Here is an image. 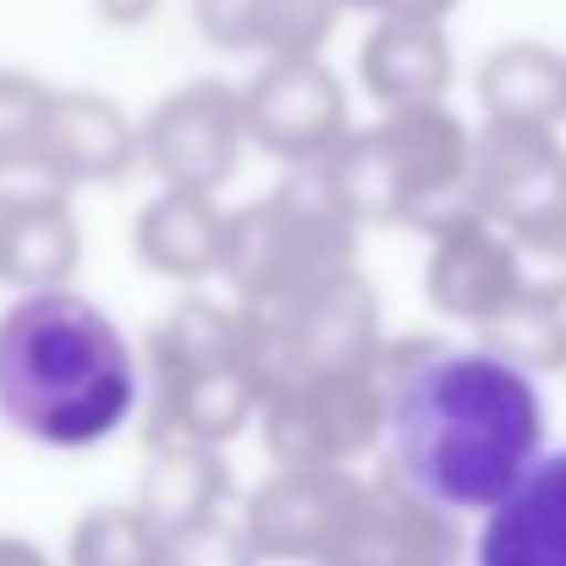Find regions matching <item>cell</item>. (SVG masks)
Returning <instances> with one entry per match:
<instances>
[{"label": "cell", "instance_id": "cell-1", "mask_svg": "<svg viewBox=\"0 0 566 566\" xmlns=\"http://www.w3.org/2000/svg\"><path fill=\"white\" fill-rule=\"evenodd\" d=\"M385 473L440 512H490L545 457V396L495 347L385 342Z\"/></svg>", "mask_w": 566, "mask_h": 566}, {"label": "cell", "instance_id": "cell-2", "mask_svg": "<svg viewBox=\"0 0 566 566\" xmlns=\"http://www.w3.org/2000/svg\"><path fill=\"white\" fill-rule=\"evenodd\" d=\"M138 412V358L77 286L0 308V423L44 451H94Z\"/></svg>", "mask_w": 566, "mask_h": 566}, {"label": "cell", "instance_id": "cell-3", "mask_svg": "<svg viewBox=\"0 0 566 566\" xmlns=\"http://www.w3.org/2000/svg\"><path fill=\"white\" fill-rule=\"evenodd\" d=\"M314 171L358 231L412 226L434 237L473 214V133L451 105L385 111L375 127H353Z\"/></svg>", "mask_w": 566, "mask_h": 566}, {"label": "cell", "instance_id": "cell-4", "mask_svg": "<svg viewBox=\"0 0 566 566\" xmlns=\"http://www.w3.org/2000/svg\"><path fill=\"white\" fill-rule=\"evenodd\" d=\"M138 401L149 418V446H231L259 412V385L242 358L237 308L214 297H182L144 342Z\"/></svg>", "mask_w": 566, "mask_h": 566}, {"label": "cell", "instance_id": "cell-5", "mask_svg": "<svg viewBox=\"0 0 566 566\" xmlns=\"http://www.w3.org/2000/svg\"><path fill=\"white\" fill-rule=\"evenodd\" d=\"M353 264H358V226L331 198L314 166L286 171V182H275L242 209H226L220 281L231 286L237 308L281 303Z\"/></svg>", "mask_w": 566, "mask_h": 566}, {"label": "cell", "instance_id": "cell-6", "mask_svg": "<svg viewBox=\"0 0 566 566\" xmlns=\"http://www.w3.org/2000/svg\"><path fill=\"white\" fill-rule=\"evenodd\" d=\"M237 331H242V358L259 385V401L303 379L369 369L385 347L379 297L358 264L281 303L237 308Z\"/></svg>", "mask_w": 566, "mask_h": 566}, {"label": "cell", "instance_id": "cell-7", "mask_svg": "<svg viewBox=\"0 0 566 566\" xmlns=\"http://www.w3.org/2000/svg\"><path fill=\"white\" fill-rule=\"evenodd\" d=\"M253 423L275 468H353L379 446L385 390L375 364L319 375L264 396Z\"/></svg>", "mask_w": 566, "mask_h": 566}, {"label": "cell", "instance_id": "cell-8", "mask_svg": "<svg viewBox=\"0 0 566 566\" xmlns=\"http://www.w3.org/2000/svg\"><path fill=\"white\" fill-rule=\"evenodd\" d=\"M237 99H242L248 144L264 149L270 160H281L286 171L331 160L336 144L353 133L347 88H342V77L319 55L264 61L253 72V83L237 88Z\"/></svg>", "mask_w": 566, "mask_h": 566}, {"label": "cell", "instance_id": "cell-9", "mask_svg": "<svg viewBox=\"0 0 566 566\" xmlns=\"http://www.w3.org/2000/svg\"><path fill=\"white\" fill-rule=\"evenodd\" d=\"M242 99L220 77H198L171 88L138 122V160L160 177V188L220 192L242 166Z\"/></svg>", "mask_w": 566, "mask_h": 566}, {"label": "cell", "instance_id": "cell-10", "mask_svg": "<svg viewBox=\"0 0 566 566\" xmlns=\"http://www.w3.org/2000/svg\"><path fill=\"white\" fill-rule=\"evenodd\" d=\"M358 495L364 479L353 468H275L248 490L237 534L259 566H319L342 539Z\"/></svg>", "mask_w": 566, "mask_h": 566}, {"label": "cell", "instance_id": "cell-11", "mask_svg": "<svg viewBox=\"0 0 566 566\" xmlns=\"http://www.w3.org/2000/svg\"><path fill=\"white\" fill-rule=\"evenodd\" d=\"M83 264V231L72 214V188L33 155L0 160V281L17 292L72 286Z\"/></svg>", "mask_w": 566, "mask_h": 566}, {"label": "cell", "instance_id": "cell-12", "mask_svg": "<svg viewBox=\"0 0 566 566\" xmlns=\"http://www.w3.org/2000/svg\"><path fill=\"white\" fill-rule=\"evenodd\" d=\"M473 214L501 231L566 226V144L539 127L473 133Z\"/></svg>", "mask_w": 566, "mask_h": 566}, {"label": "cell", "instance_id": "cell-13", "mask_svg": "<svg viewBox=\"0 0 566 566\" xmlns=\"http://www.w3.org/2000/svg\"><path fill=\"white\" fill-rule=\"evenodd\" d=\"M462 528L451 512L396 484L390 473L364 479V495L319 566H457Z\"/></svg>", "mask_w": 566, "mask_h": 566}, {"label": "cell", "instance_id": "cell-14", "mask_svg": "<svg viewBox=\"0 0 566 566\" xmlns=\"http://www.w3.org/2000/svg\"><path fill=\"white\" fill-rule=\"evenodd\" d=\"M33 155L72 192L94 182H122L138 166V122L94 88H50Z\"/></svg>", "mask_w": 566, "mask_h": 566}, {"label": "cell", "instance_id": "cell-15", "mask_svg": "<svg viewBox=\"0 0 566 566\" xmlns=\"http://www.w3.org/2000/svg\"><path fill=\"white\" fill-rule=\"evenodd\" d=\"M423 297L434 314L490 331L512 314V259H506V231L462 214L446 231L429 237V264H423Z\"/></svg>", "mask_w": 566, "mask_h": 566}, {"label": "cell", "instance_id": "cell-16", "mask_svg": "<svg viewBox=\"0 0 566 566\" xmlns=\"http://www.w3.org/2000/svg\"><path fill=\"white\" fill-rule=\"evenodd\" d=\"M144 523L171 545L182 534H198L226 517L231 506V462L220 446L198 440H155L138 473V501Z\"/></svg>", "mask_w": 566, "mask_h": 566}, {"label": "cell", "instance_id": "cell-17", "mask_svg": "<svg viewBox=\"0 0 566 566\" xmlns=\"http://www.w3.org/2000/svg\"><path fill=\"white\" fill-rule=\"evenodd\" d=\"M473 566H566V451L539 457L484 512Z\"/></svg>", "mask_w": 566, "mask_h": 566}, {"label": "cell", "instance_id": "cell-18", "mask_svg": "<svg viewBox=\"0 0 566 566\" xmlns=\"http://www.w3.org/2000/svg\"><path fill=\"white\" fill-rule=\"evenodd\" d=\"M358 77L385 111H412V105H446L457 83V55L446 39V22H418V17H375L358 50Z\"/></svg>", "mask_w": 566, "mask_h": 566}, {"label": "cell", "instance_id": "cell-19", "mask_svg": "<svg viewBox=\"0 0 566 566\" xmlns=\"http://www.w3.org/2000/svg\"><path fill=\"white\" fill-rule=\"evenodd\" d=\"M342 22V0H192V28L214 50H253L264 61L319 55Z\"/></svg>", "mask_w": 566, "mask_h": 566}, {"label": "cell", "instance_id": "cell-20", "mask_svg": "<svg viewBox=\"0 0 566 566\" xmlns=\"http://www.w3.org/2000/svg\"><path fill=\"white\" fill-rule=\"evenodd\" d=\"M133 248L144 259V270L198 286L209 275H220V248H226V209L214 203V192H182L160 188L133 226Z\"/></svg>", "mask_w": 566, "mask_h": 566}, {"label": "cell", "instance_id": "cell-21", "mask_svg": "<svg viewBox=\"0 0 566 566\" xmlns=\"http://www.w3.org/2000/svg\"><path fill=\"white\" fill-rule=\"evenodd\" d=\"M473 88H479L490 127L556 133L566 122V55H556L539 39H512V44L490 50Z\"/></svg>", "mask_w": 566, "mask_h": 566}, {"label": "cell", "instance_id": "cell-22", "mask_svg": "<svg viewBox=\"0 0 566 566\" xmlns=\"http://www.w3.org/2000/svg\"><path fill=\"white\" fill-rule=\"evenodd\" d=\"M61 566H166V539L138 506H88L66 534Z\"/></svg>", "mask_w": 566, "mask_h": 566}, {"label": "cell", "instance_id": "cell-23", "mask_svg": "<svg viewBox=\"0 0 566 566\" xmlns=\"http://www.w3.org/2000/svg\"><path fill=\"white\" fill-rule=\"evenodd\" d=\"M512 314H566V226L506 231Z\"/></svg>", "mask_w": 566, "mask_h": 566}, {"label": "cell", "instance_id": "cell-24", "mask_svg": "<svg viewBox=\"0 0 566 566\" xmlns=\"http://www.w3.org/2000/svg\"><path fill=\"white\" fill-rule=\"evenodd\" d=\"M44 99H50V83H39L28 72H0V160L33 149Z\"/></svg>", "mask_w": 566, "mask_h": 566}, {"label": "cell", "instance_id": "cell-25", "mask_svg": "<svg viewBox=\"0 0 566 566\" xmlns=\"http://www.w3.org/2000/svg\"><path fill=\"white\" fill-rule=\"evenodd\" d=\"M166 566H259V556L248 551V539L237 534V523H209L198 534H182L166 545Z\"/></svg>", "mask_w": 566, "mask_h": 566}, {"label": "cell", "instance_id": "cell-26", "mask_svg": "<svg viewBox=\"0 0 566 566\" xmlns=\"http://www.w3.org/2000/svg\"><path fill=\"white\" fill-rule=\"evenodd\" d=\"M342 11H369V17H418V22H446L457 0H342Z\"/></svg>", "mask_w": 566, "mask_h": 566}, {"label": "cell", "instance_id": "cell-27", "mask_svg": "<svg viewBox=\"0 0 566 566\" xmlns=\"http://www.w3.org/2000/svg\"><path fill=\"white\" fill-rule=\"evenodd\" d=\"M94 11H99L111 28H144V22L160 11V0H94Z\"/></svg>", "mask_w": 566, "mask_h": 566}, {"label": "cell", "instance_id": "cell-28", "mask_svg": "<svg viewBox=\"0 0 566 566\" xmlns=\"http://www.w3.org/2000/svg\"><path fill=\"white\" fill-rule=\"evenodd\" d=\"M0 566H55V556L28 534H0Z\"/></svg>", "mask_w": 566, "mask_h": 566}, {"label": "cell", "instance_id": "cell-29", "mask_svg": "<svg viewBox=\"0 0 566 566\" xmlns=\"http://www.w3.org/2000/svg\"><path fill=\"white\" fill-rule=\"evenodd\" d=\"M562 375H566V336H562Z\"/></svg>", "mask_w": 566, "mask_h": 566}]
</instances>
